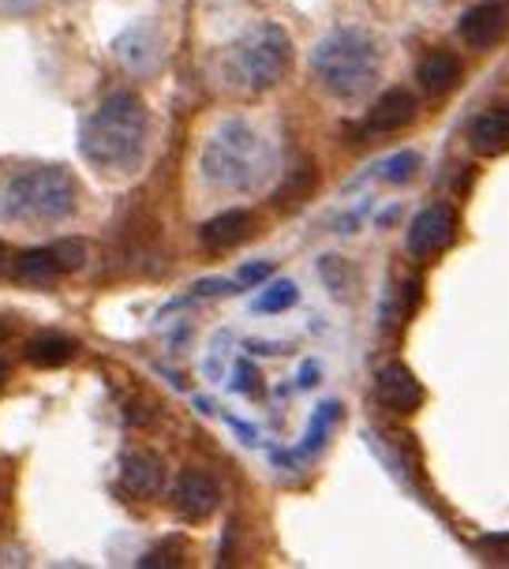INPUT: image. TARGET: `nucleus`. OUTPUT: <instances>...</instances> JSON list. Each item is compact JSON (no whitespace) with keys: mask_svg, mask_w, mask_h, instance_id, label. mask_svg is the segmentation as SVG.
Masks as SVG:
<instances>
[{"mask_svg":"<svg viewBox=\"0 0 509 569\" xmlns=\"http://www.w3.org/2000/svg\"><path fill=\"white\" fill-rule=\"evenodd\" d=\"M147 139H150L147 101L131 94V90H113L87 117L83 136H79V150L106 177H128L147 158Z\"/></svg>","mask_w":509,"mask_h":569,"instance_id":"nucleus-1","label":"nucleus"},{"mask_svg":"<svg viewBox=\"0 0 509 569\" xmlns=\"http://www.w3.org/2000/svg\"><path fill=\"white\" fill-rule=\"evenodd\" d=\"M273 172V147L248 120H226L202 147V177L221 191H255Z\"/></svg>","mask_w":509,"mask_h":569,"instance_id":"nucleus-2","label":"nucleus"},{"mask_svg":"<svg viewBox=\"0 0 509 569\" xmlns=\"http://www.w3.org/2000/svg\"><path fill=\"white\" fill-rule=\"evenodd\" d=\"M79 210V184L68 169L38 166L12 177L0 191V218L8 226L49 229Z\"/></svg>","mask_w":509,"mask_h":569,"instance_id":"nucleus-3","label":"nucleus"},{"mask_svg":"<svg viewBox=\"0 0 509 569\" xmlns=\"http://www.w3.org/2000/svg\"><path fill=\"white\" fill-rule=\"evenodd\" d=\"M311 68L319 76L326 94L356 101L379 83L382 71V49L379 42L360 27L330 30L319 46L311 49Z\"/></svg>","mask_w":509,"mask_h":569,"instance_id":"nucleus-4","label":"nucleus"},{"mask_svg":"<svg viewBox=\"0 0 509 569\" xmlns=\"http://www.w3.org/2000/svg\"><path fill=\"white\" fill-rule=\"evenodd\" d=\"M292 68V42L278 23L255 27L232 49V76L248 90H273Z\"/></svg>","mask_w":509,"mask_h":569,"instance_id":"nucleus-5","label":"nucleus"},{"mask_svg":"<svg viewBox=\"0 0 509 569\" xmlns=\"http://www.w3.org/2000/svg\"><path fill=\"white\" fill-rule=\"evenodd\" d=\"M457 240V213L446 202H431L423 207L405 229V251L416 262H431L439 259L446 248Z\"/></svg>","mask_w":509,"mask_h":569,"instance_id":"nucleus-6","label":"nucleus"},{"mask_svg":"<svg viewBox=\"0 0 509 569\" xmlns=\"http://www.w3.org/2000/svg\"><path fill=\"white\" fill-rule=\"evenodd\" d=\"M375 401L393 416H412L423 405V386L405 363H386L375 375Z\"/></svg>","mask_w":509,"mask_h":569,"instance_id":"nucleus-7","label":"nucleus"},{"mask_svg":"<svg viewBox=\"0 0 509 569\" xmlns=\"http://www.w3.org/2000/svg\"><path fill=\"white\" fill-rule=\"evenodd\" d=\"M509 34V4L506 0H483V4L468 8L461 16V38L468 49L487 53Z\"/></svg>","mask_w":509,"mask_h":569,"instance_id":"nucleus-8","label":"nucleus"},{"mask_svg":"<svg viewBox=\"0 0 509 569\" xmlns=\"http://www.w3.org/2000/svg\"><path fill=\"white\" fill-rule=\"evenodd\" d=\"M218 506H221V487L213 483L207 472H199V469L180 472L177 487H172V510L184 517V521L191 525L207 521Z\"/></svg>","mask_w":509,"mask_h":569,"instance_id":"nucleus-9","label":"nucleus"},{"mask_svg":"<svg viewBox=\"0 0 509 569\" xmlns=\"http://www.w3.org/2000/svg\"><path fill=\"white\" fill-rule=\"evenodd\" d=\"M113 53L131 76H147V71H154L161 64V38H158L154 23H147V19H142V23H131L113 42Z\"/></svg>","mask_w":509,"mask_h":569,"instance_id":"nucleus-10","label":"nucleus"},{"mask_svg":"<svg viewBox=\"0 0 509 569\" xmlns=\"http://www.w3.org/2000/svg\"><path fill=\"white\" fill-rule=\"evenodd\" d=\"M412 120H416V94H412V90H405V87H393L371 106L368 131H375V136H390V131L409 128Z\"/></svg>","mask_w":509,"mask_h":569,"instance_id":"nucleus-11","label":"nucleus"},{"mask_svg":"<svg viewBox=\"0 0 509 569\" xmlns=\"http://www.w3.org/2000/svg\"><path fill=\"white\" fill-rule=\"evenodd\" d=\"M120 487H124L131 498L147 502V498H158L161 487H166V469H161V461L150 453H128L124 461H120Z\"/></svg>","mask_w":509,"mask_h":569,"instance_id":"nucleus-12","label":"nucleus"},{"mask_svg":"<svg viewBox=\"0 0 509 569\" xmlns=\"http://www.w3.org/2000/svg\"><path fill=\"white\" fill-rule=\"evenodd\" d=\"M416 79H420V87L427 90V94H450V90H457V83L465 79V64L461 57L450 53V49H431L420 68H416Z\"/></svg>","mask_w":509,"mask_h":569,"instance_id":"nucleus-13","label":"nucleus"},{"mask_svg":"<svg viewBox=\"0 0 509 569\" xmlns=\"http://www.w3.org/2000/svg\"><path fill=\"white\" fill-rule=\"evenodd\" d=\"M251 229H255V218L248 210H226L199 229V240L207 251H232L251 237Z\"/></svg>","mask_w":509,"mask_h":569,"instance_id":"nucleus-14","label":"nucleus"},{"mask_svg":"<svg viewBox=\"0 0 509 569\" xmlns=\"http://www.w3.org/2000/svg\"><path fill=\"white\" fill-rule=\"evenodd\" d=\"M468 142L480 158H498L509 150V106H495L472 120Z\"/></svg>","mask_w":509,"mask_h":569,"instance_id":"nucleus-15","label":"nucleus"},{"mask_svg":"<svg viewBox=\"0 0 509 569\" xmlns=\"http://www.w3.org/2000/svg\"><path fill=\"white\" fill-rule=\"evenodd\" d=\"M12 273H16V281L19 284H30V289H49L60 273L57 267V259H53V251L49 248H34V251H23L16 262H12Z\"/></svg>","mask_w":509,"mask_h":569,"instance_id":"nucleus-16","label":"nucleus"},{"mask_svg":"<svg viewBox=\"0 0 509 569\" xmlns=\"http://www.w3.org/2000/svg\"><path fill=\"white\" fill-rule=\"evenodd\" d=\"M79 345L64 338V333H38L34 341H27V360L34 368H64L68 360H76Z\"/></svg>","mask_w":509,"mask_h":569,"instance_id":"nucleus-17","label":"nucleus"},{"mask_svg":"<svg viewBox=\"0 0 509 569\" xmlns=\"http://www.w3.org/2000/svg\"><path fill=\"white\" fill-rule=\"evenodd\" d=\"M319 273H322V281L333 300H352L356 289H360V273H356L349 267V259H341V256H322Z\"/></svg>","mask_w":509,"mask_h":569,"instance_id":"nucleus-18","label":"nucleus"},{"mask_svg":"<svg viewBox=\"0 0 509 569\" xmlns=\"http://www.w3.org/2000/svg\"><path fill=\"white\" fill-rule=\"evenodd\" d=\"M300 300V289L292 281H273L267 292H262L259 300H255V308L267 311V315H278V311H289L292 303Z\"/></svg>","mask_w":509,"mask_h":569,"instance_id":"nucleus-19","label":"nucleus"},{"mask_svg":"<svg viewBox=\"0 0 509 569\" xmlns=\"http://www.w3.org/2000/svg\"><path fill=\"white\" fill-rule=\"evenodd\" d=\"M416 169H420V158H416L412 150H401V154L382 161V180H390V184H409L416 177Z\"/></svg>","mask_w":509,"mask_h":569,"instance_id":"nucleus-20","label":"nucleus"},{"mask_svg":"<svg viewBox=\"0 0 509 569\" xmlns=\"http://www.w3.org/2000/svg\"><path fill=\"white\" fill-rule=\"evenodd\" d=\"M53 251V259H57V267L71 273V270H79L83 262L90 259V248H87V240H76V237H68V240H60L57 248H49Z\"/></svg>","mask_w":509,"mask_h":569,"instance_id":"nucleus-21","label":"nucleus"},{"mask_svg":"<svg viewBox=\"0 0 509 569\" xmlns=\"http://www.w3.org/2000/svg\"><path fill=\"white\" fill-rule=\"evenodd\" d=\"M184 555H188L184 540H166V543H158L154 551L142 555V558H139V566H154V569H166V566H184Z\"/></svg>","mask_w":509,"mask_h":569,"instance_id":"nucleus-22","label":"nucleus"},{"mask_svg":"<svg viewBox=\"0 0 509 569\" xmlns=\"http://www.w3.org/2000/svg\"><path fill=\"white\" fill-rule=\"evenodd\" d=\"M315 180H319V177H315V166H300L297 172H292L289 188H285L281 196H278V202H281V207H292V202H303V199L311 196Z\"/></svg>","mask_w":509,"mask_h":569,"instance_id":"nucleus-23","label":"nucleus"},{"mask_svg":"<svg viewBox=\"0 0 509 569\" xmlns=\"http://www.w3.org/2000/svg\"><path fill=\"white\" fill-rule=\"evenodd\" d=\"M270 270H273L270 262H251V267H243V270H240V281H243V284L267 281V278H270Z\"/></svg>","mask_w":509,"mask_h":569,"instance_id":"nucleus-24","label":"nucleus"},{"mask_svg":"<svg viewBox=\"0 0 509 569\" xmlns=\"http://www.w3.org/2000/svg\"><path fill=\"white\" fill-rule=\"evenodd\" d=\"M42 0H0V8L4 12H30V8H38Z\"/></svg>","mask_w":509,"mask_h":569,"instance_id":"nucleus-25","label":"nucleus"},{"mask_svg":"<svg viewBox=\"0 0 509 569\" xmlns=\"http://www.w3.org/2000/svg\"><path fill=\"white\" fill-rule=\"evenodd\" d=\"M4 382H8V368H4V360H0V390H4Z\"/></svg>","mask_w":509,"mask_h":569,"instance_id":"nucleus-26","label":"nucleus"},{"mask_svg":"<svg viewBox=\"0 0 509 569\" xmlns=\"http://www.w3.org/2000/svg\"><path fill=\"white\" fill-rule=\"evenodd\" d=\"M4 259H8V251H4V243H0V270H4Z\"/></svg>","mask_w":509,"mask_h":569,"instance_id":"nucleus-27","label":"nucleus"}]
</instances>
